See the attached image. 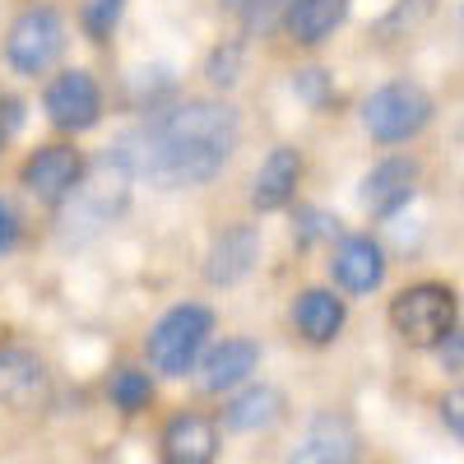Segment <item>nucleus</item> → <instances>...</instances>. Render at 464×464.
Instances as JSON below:
<instances>
[{"mask_svg":"<svg viewBox=\"0 0 464 464\" xmlns=\"http://www.w3.org/2000/svg\"><path fill=\"white\" fill-rule=\"evenodd\" d=\"M237 111L227 102L214 98H190L172 111H159L153 121L121 144L126 159L140 177H149L153 186L163 190H190V186H205L214 181L232 149H237Z\"/></svg>","mask_w":464,"mask_h":464,"instance_id":"1","label":"nucleus"},{"mask_svg":"<svg viewBox=\"0 0 464 464\" xmlns=\"http://www.w3.org/2000/svg\"><path fill=\"white\" fill-rule=\"evenodd\" d=\"M130 177H135V168H130L121 144L107 149L93 168H84L80 186H74L70 196L61 200V237L84 242V237H93V232H102L116 214L126 209Z\"/></svg>","mask_w":464,"mask_h":464,"instance_id":"2","label":"nucleus"},{"mask_svg":"<svg viewBox=\"0 0 464 464\" xmlns=\"http://www.w3.org/2000/svg\"><path fill=\"white\" fill-rule=\"evenodd\" d=\"M459 302L446 284H413L391 302V325L413 348H437L455 334Z\"/></svg>","mask_w":464,"mask_h":464,"instance_id":"3","label":"nucleus"},{"mask_svg":"<svg viewBox=\"0 0 464 464\" xmlns=\"http://www.w3.org/2000/svg\"><path fill=\"white\" fill-rule=\"evenodd\" d=\"M209 334H214L209 306L186 302V306H172V312L149 330L144 353H149L153 372H163V376H186L190 367H196V358H200V348H205Z\"/></svg>","mask_w":464,"mask_h":464,"instance_id":"4","label":"nucleus"},{"mask_svg":"<svg viewBox=\"0 0 464 464\" xmlns=\"http://www.w3.org/2000/svg\"><path fill=\"white\" fill-rule=\"evenodd\" d=\"M432 121V98L418 84H385L362 102V126L381 144H404Z\"/></svg>","mask_w":464,"mask_h":464,"instance_id":"5","label":"nucleus"},{"mask_svg":"<svg viewBox=\"0 0 464 464\" xmlns=\"http://www.w3.org/2000/svg\"><path fill=\"white\" fill-rule=\"evenodd\" d=\"M65 47V19L52 5H28L5 33V61L14 74H43Z\"/></svg>","mask_w":464,"mask_h":464,"instance_id":"6","label":"nucleus"},{"mask_svg":"<svg viewBox=\"0 0 464 464\" xmlns=\"http://www.w3.org/2000/svg\"><path fill=\"white\" fill-rule=\"evenodd\" d=\"M43 107H47V121L56 130H89L98 126L102 116V93H98V80L89 70H61L56 80L47 84L43 93Z\"/></svg>","mask_w":464,"mask_h":464,"instance_id":"7","label":"nucleus"},{"mask_svg":"<svg viewBox=\"0 0 464 464\" xmlns=\"http://www.w3.org/2000/svg\"><path fill=\"white\" fill-rule=\"evenodd\" d=\"M80 177H84V159H80V149H70V144H43L19 172L28 196L47 200V205H61L70 190L80 186Z\"/></svg>","mask_w":464,"mask_h":464,"instance_id":"8","label":"nucleus"},{"mask_svg":"<svg viewBox=\"0 0 464 464\" xmlns=\"http://www.w3.org/2000/svg\"><path fill=\"white\" fill-rule=\"evenodd\" d=\"M288 464H358V432L339 413H321L306 422V432Z\"/></svg>","mask_w":464,"mask_h":464,"instance_id":"9","label":"nucleus"},{"mask_svg":"<svg viewBox=\"0 0 464 464\" xmlns=\"http://www.w3.org/2000/svg\"><path fill=\"white\" fill-rule=\"evenodd\" d=\"M260 260V232L256 227H227L214 237L209 256H205V279L214 288H232L242 284Z\"/></svg>","mask_w":464,"mask_h":464,"instance_id":"10","label":"nucleus"},{"mask_svg":"<svg viewBox=\"0 0 464 464\" xmlns=\"http://www.w3.org/2000/svg\"><path fill=\"white\" fill-rule=\"evenodd\" d=\"M418 190V163L413 159H385L362 177V209L367 214H395Z\"/></svg>","mask_w":464,"mask_h":464,"instance_id":"11","label":"nucleus"},{"mask_svg":"<svg viewBox=\"0 0 464 464\" xmlns=\"http://www.w3.org/2000/svg\"><path fill=\"white\" fill-rule=\"evenodd\" d=\"M218 432L200 413H177L163 428V464H214Z\"/></svg>","mask_w":464,"mask_h":464,"instance_id":"12","label":"nucleus"},{"mask_svg":"<svg viewBox=\"0 0 464 464\" xmlns=\"http://www.w3.org/2000/svg\"><path fill=\"white\" fill-rule=\"evenodd\" d=\"M297 181H302V153L288 144L269 149V159L260 163V172L251 181V205L256 209H284L293 200Z\"/></svg>","mask_w":464,"mask_h":464,"instance_id":"13","label":"nucleus"},{"mask_svg":"<svg viewBox=\"0 0 464 464\" xmlns=\"http://www.w3.org/2000/svg\"><path fill=\"white\" fill-rule=\"evenodd\" d=\"M330 269H334V284L343 293H372L385 279V256H381V246L372 237H343V246L334 251Z\"/></svg>","mask_w":464,"mask_h":464,"instance_id":"14","label":"nucleus"},{"mask_svg":"<svg viewBox=\"0 0 464 464\" xmlns=\"http://www.w3.org/2000/svg\"><path fill=\"white\" fill-rule=\"evenodd\" d=\"M256 367H260V348L251 339H223L200 367V391L223 395V391H232V385H242Z\"/></svg>","mask_w":464,"mask_h":464,"instance_id":"15","label":"nucleus"},{"mask_svg":"<svg viewBox=\"0 0 464 464\" xmlns=\"http://www.w3.org/2000/svg\"><path fill=\"white\" fill-rule=\"evenodd\" d=\"M293 325L302 339H312V343H330L339 330H343V302L325 288H306L293 306Z\"/></svg>","mask_w":464,"mask_h":464,"instance_id":"16","label":"nucleus"},{"mask_svg":"<svg viewBox=\"0 0 464 464\" xmlns=\"http://www.w3.org/2000/svg\"><path fill=\"white\" fill-rule=\"evenodd\" d=\"M43 385H47V372L33 353H24V348H5V353H0V400L5 404L28 409L43 395Z\"/></svg>","mask_w":464,"mask_h":464,"instance_id":"17","label":"nucleus"},{"mask_svg":"<svg viewBox=\"0 0 464 464\" xmlns=\"http://www.w3.org/2000/svg\"><path fill=\"white\" fill-rule=\"evenodd\" d=\"M343 10H348V0H293L288 5V37L293 43H306V47H316L325 43V37L343 24Z\"/></svg>","mask_w":464,"mask_h":464,"instance_id":"18","label":"nucleus"},{"mask_svg":"<svg viewBox=\"0 0 464 464\" xmlns=\"http://www.w3.org/2000/svg\"><path fill=\"white\" fill-rule=\"evenodd\" d=\"M279 418H284V395L275 385H251V391H242L223 413V422L232 432H260V428H275Z\"/></svg>","mask_w":464,"mask_h":464,"instance_id":"19","label":"nucleus"},{"mask_svg":"<svg viewBox=\"0 0 464 464\" xmlns=\"http://www.w3.org/2000/svg\"><path fill=\"white\" fill-rule=\"evenodd\" d=\"M107 395H111V404L121 409V413H140L149 400H153V385H149V376L144 372H135V367H121L111 381H107Z\"/></svg>","mask_w":464,"mask_h":464,"instance_id":"20","label":"nucleus"},{"mask_svg":"<svg viewBox=\"0 0 464 464\" xmlns=\"http://www.w3.org/2000/svg\"><path fill=\"white\" fill-rule=\"evenodd\" d=\"M242 47L237 43H227V47H218L214 56H209V65H205V74H209V84H218V89H232L242 80Z\"/></svg>","mask_w":464,"mask_h":464,"instance_id":"21","label":"nucleus"},{"mask_svg":"<svg viewBox=\"0 0 464 464\" xmlns=\"http://www.w3.org/2000/svg\"><path fill=\"white\" fill-rule=\"evenodd\" d=\"M116 19H121V0H89L84 5V24L93 37H107Z\"/></svg>","mask_w":464,"mask_h":464,"instance_id":"22","label":"nucleus"},{"mask_svg":"<svg viewBox=\"0 0 464 464\" xmlns=\"http://www.w3.org/2000/svg\"><path fill=\"white\" fill-rule=\"evenodd\" d=\"M302 218V242H312V237H334V232H339V218H330V214H321V209H302L297 214Z\"/></svg>","mask_w":464,"mask_h":464,"instance_id":"23","label":"nucleus"},{"mask_svg":"<svg viewBox=\"0 0 464 464\" xmlns=\"http://www.w3.org/2000/svg\"><path fill=\"white\" fill-rule=\"evenodd\" d=\"M441 418H446V428L464 441V385H455V391L441 400Z\"/></svg>","mask_w":464,"mask_h":464,"instance_id":"24","label":"nucleus"},{"mask_svg":"<svg viewBox=\"0 0 464 464\" xmlns=\"http://www.w3.org/2000/svg\"><path fill=\"white\" fill-rule=\"evenodd\" d=\"M293 89H297L306 102H325V70H302L297 80H293Z\"/></svg>","mask_w":464,"mask_h":464,"instance_id":"25","label":"nucleus"},{"mask_svg":"<svg viewBox=\"0 0 464 464\" xmlns=\"http://www.w3.org/2000/svg\"><path fill=\"white\" fill-rule=\"evenodd\" d=\"M14 242H19V218H14V209L5 200H0V256H5Z\"/></svg>","mask_w":464,"mask_h":464,"instance_id":"26","label":"nucleus"},{"mask_svg":"<svg viewBox=\"0 0 464 464\" xmlns=\"http://www.w3.org/2000/svg\"><path fill=\"white\" fill-rule=\"evenodd\" d=\"M446 343H450V358H455V362H464V334H450Z\"/></svg>","mask_w":464,"mask_h":464,"instance_id":"27","label":"nucleus"},{"mask_svg":"<svg viewBox=\"0 0 464 464\" xmlns=\"http://www.w3.org/2000/svg\"><path fill=\"white\" fill-rule=\"evenodd\" d=\"M223 5H227V10H246V5H251V0H223Z\"/></svg>","mask_w":464,"mask_h":464,"instance_id":"28","label":"nucleus"}]
</instances>
